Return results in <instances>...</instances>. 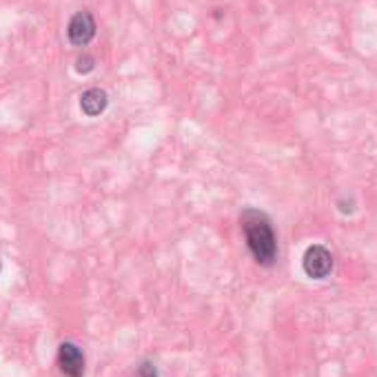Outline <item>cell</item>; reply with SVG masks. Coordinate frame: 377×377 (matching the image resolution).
Wrapping results in <instances>:
<instances>
[{
    "instance_id": "1",
    "label": "cell",
    "mask_w": 377,
    "mask_h": 377,
    "mask_svg": "<svg viewBox=\"0 0 377 377\" xmlns=\"http://www.w3.org/2000/svg\"><path fill=\"white\" fill-rule=\"evenodd\" d=\"M240 224H242L253 260L262 266H273L278 260V235L271 218L260 209H245Z\"/></svg>"
},
{
    "instance_id": "2",
    "label": "cell",
    "mask_w": 377,
    "mask_h": 377,
    "mask_svg": "<svg viewBox=\"0 0 377 377\" xmlns=\"http://www.w3.org/2000/svg\"><path fill=\"white\" fill-rule=\"evenodd\" d=\"M302 268L311 280H324L333 271V253L322 245H313L304 251L302 258Z\"/></svg>"
},
{
    "instance_id": "3",
    "label": "cell",
    "mask_w": 377,
    "mask_h": 377,
    "mask_svg": "<svg viewBox=\"0 0 377 377\" xmlns=\"http://www.w3.org/2000/svg\"><path fill=\"white\" fill-rule=\"evenodd\" d=\"M96 29H98L96 20L89 11L73 13V18L69 20V27H67L69 42L73 44V47H87V44L94 40Z\"/></svg>"
},
{
    "instance_id": "4",
    "label": "cell",
    "mask_w": 377,
    "mask_h": 377,
    "mask_svg": "<svg viewBox=\"0 0 377 377\" xmlns=\"http://www.w3.org/2000/svg\"><path fill=\"white\" fill-rule=\"evenodd\" d=\"M58 364L67 377H82L85 375V353L73 342H63L58 349Z\"/></svg>"
},
{
    "instance_id": "5",
    "label": "cell",
    "mask_w": 377,
    "mask_h": 377,
    "mask_svg": "<svg viewBox=\"0 0 377 377\" xmlns=\"http://www.w3.org/2000/svg\"><path fill=\"white\" fill-rule=\"evenodd\" d=\"M107 104H109L107 92H104V89H98V87L87 89V92L80 96V109H82V113L89 116V118L100 116L104 109H107Z\"/></svg>"
},
{
    "instance_id": "6",
    "label": "cell",
    "mask_w": 377,
    "mask_h": 377,
    "mask_svg": "<svg viewBox=\"0 0 377 377\" xmlns=\"http://www.w3.org/2000/svg\"><path fill=\"white\" fill-rule=\"evenodd\" d=\"M96 69V58L89 56V54H82L75 60V71L78 73H92Z\"/></svg>"
},
{
    "instance_id": "7",
    "label": "cell",
    "mask_w": 377,
    "mask_h": 377,
    "mask_svg": "<svg viewBox=\"0 0 377 377\" xmlns=\"http://www.w3.org/2000/svg\"><path fill=\"white\" fill-rule=\"evenodd\" d=\"M135 377H160L156 364H151V361H142V364L138 366V371H135Z\"/></svg>"
},
{
    "instance_id": "8",
    "label": "cell",
    "mask_w": 377,
    "mask_h": 377,
    "mask_svg": "<svg viewBox=\"0 0 377 377\" xmlns=\"http://www.w3.org/2000/svg\"><path fill=\"white\" fill-rule=\"evenodd\" d=\"M338 206H340L342 214H353V211H355V202L353 200H346V198L338 200Z\"/></svg>"
}]
</instances>
